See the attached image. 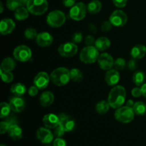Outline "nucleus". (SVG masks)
Returning a JSON list of instances; mask_svg holds the SVG:
<instances>
[{
  "label": "nucleus",
  "instance_id": "19",
  "mask_svg": "<svg viewBox=\"0 0 146 146\" xmlns=\"http://www.w3.org/2000/svg\"><path fill=\"white\" fill-rule=\"evenodd\" d=\"M16 27L14 21L11 19H4L0 23V32L2 35H8L13 32Z\"/></svg>",
  "mask_w": 146,
  "mask_h": 146
},
{
  "label": "nucleus",
  "instance_id": "44",
  "mask_svg": "<svg viewBox=\"0 0 146 146\" xmlns=\"http://www.w3.org/2000/svg\"><path fill=\"white\" fill-rule=\"evenodd\" d=\"M38 88H37L36 86H32L30 87L29 88L28 90V94L31 97H34V96H36L38 94Z\"/></svg>",
  "mask_w": 146,
  "mask_h": 146
},
{
  "label": "nucleus",
  "instance_id": "11",
  "mask_svg": "<svg viewBox=\"0 0 146 146\" xmlns=\"http://www.w3.org/2000/svg\"><path fill=\"white\" fill-rule=\"evenodd\" d=\"M59 117V125L64 128L66 132H71L76 127L75 120L70 115L64 113H61L58 115Z\"/></svg>",
  "mask_w": 146,
  "mask_h": 146
},
{
  "label": "nucleus",
  "instance_id": "25",
  "mask_svg": "<svg viewBox=\"0 0 146 146\" xmlns=\"http://www.w3.org/2000/svg\"><path fill=\"white\" fill-rule=\"evenodd\" d=\"M16 65L17 64H16L15 60L13 59L11 57H7V58H4L1 62L0 69L5 71H11L15 68Z\"/></svg>",
  "mask_w": 146,
  "mask_h": 146
},
{
  "label": "nucleus",
  "instance_id": "46",
  "mask_svg": "<svg viewBox=\"0 0 146 146\" xmlns=\"http://www.w3.org/2000/svg\"><path fill=\"white\" fill-rule=\"evenodd\" d=\"M137 66H138V64L136 62V59L133 58L128 62V68L131 71H134V70L136 69Z\"/></svg>",
  "mask_w": 146,
  "mask_h": 146
},
{
  "label": "nucleus",
  "instance_id": "20",
  "mask_svg": "<svg viewBox=\"0 0 146 146\" xmlns=\"http://www.w3.org/2000/svg\"><path fill=\"white\" fill-rule=\"evenodd\" d=\"M146 54V46L143 44H136L131 51V56L134 59H141Z\"/></svg>",
  "mask_w": 146,
  "mask_h": 146
},
{
  "label": "nucleus",
  "instance_id": "16",
  "mask_svg": "<svg viewBox=\"0 0 146 146\" xmlns=\"http://www.w3.org/2000/svg\"><path fill=\"white\" fill-rule=\"evenodd\" d=\"M53 41H54L53 36L47 31H42V32L38 33L36 38V44L41 47L49 46L52 44Z\"/></svg>",
  "mask_w": 146,
  "mask_h": 146
},
{
  "label": "nucleus",
  "instance_id": "37",
  "mask_svg": "<svg viewBox=\"0 0 146 146\" xmlns=\"http://www.w3.org/2000/svg\"><path fill=\"white\" fill-rule=\"evenodd\" d=\"M66 131H64V128H63L60 125H58V126L56 127V128H54V135L56 138H61V137L64 135Z\"/></svg>",
  "mask_w": 146,
  "mask_h": 146
},
{
  "label": "nucleus",
  "instance_id": "22",
  "mask_svg": "<svg viewBox=\"0 0 146 146\" xmlns=\"http://www.w3.org/2000/svg\"><path fill=\"white\" fill-rule=\"evenodd\" d=\"M94 46L99 51H104L111 46V41L107 37L101 36L96 40Z\"/></svg>",
  "mask_w": 146,
  "mask_h": 146
},
{
  "label": "nucleus",
  "instance_id": "32",
  "mask_svg": "<svg viewBox=\"0 0 146 146\" xmlns=\"http://www.w3.org/2000/svg\"><path fill=\"white\" fill-rule=\"evenodd\" d=\"M133 109L136 115H144L146 113V104L143 101H138L135 103Z\"/></svg>",
  "mask_w": 146,
  "mask_h": 146
},
{
  "label": "nucleus",
  "instance_id": "53",
  "mask_svg": "<svg viewBox=\"0 0 146 146\" xmlns=\"http://www.w3.org/2000/svg\"><path fill=\"white\" fill-rule=\"evenodd\" d=\"M46 146H54V145H51L50 144H46Z\"/></svg>",
  "mask_w": 146,
  "mask_h": 146
},
{
  "label": "nucleus",
  "instance_id": "43",
  "mask_svg": "<svg viewBox=\"0 0 146 146\" xmlns=\"http://www.w3.org/2000/svg\"><path fill=\"white\" fill-rule=\"evenodd\" d=\"M7 119L5 120L7 122H8L10 124V125H16V124H18V121H17V117L14 116V115H9L7 117Z\"/></svg>",
  "mask_w": 146,
  "mask_h": 146
},
{
  "label": "nucleus",
  "instance_id": "39",
  "mask_svg": "<svg viewBox=\"0 0 146 146\" xmlns=\"http://www.w3.org/2000/svg\"><path fill=\"white\" fill-rule=\"evenodd\" d=\"M84 36L83 34L81 32H76L73 34L72 36V42L75 44H79L82 41Z\"/></svg>",
  "mask_w": 146,
  "mask_h": 146
},
{
  "label": "nucleus",
  "instance_id": "14",
  "mask_svg": "<svg viewBox=\"0 0 146 146\" xmlns=\"http://www.w3.org/2000/svg\"><path fill=\"white\" fill-rule=\"evenodd\" d=\"M50 81H51L50 76H48L46 72L41 71V72L38 73L34 77V85L36 86L38 89L42 90L48 86Z\"/></svg>",
  "mask_w": 146,
  "mask_h": 146
},
{
  "label": "nucleus",
  "instance_id": "35",
  "mask_svg": "<svg viewBox=\"0 0 146 146\" xmlns=\"http://www.w3.org/2000/svg\"><path fill=\"white\" fill-rule=\"evenodd\" d=\"M0 74L2 81L5 83H11L14 79V75L11 71H5L0 69Z\"/></svg>",
  "mask_w": 146,
  "mask_h": 146
},
{
  "label": "nucleus",
  "instance_id": "18",
  "mask_svg": "<svg viewBox=\"0 0 146 146\" xmlns=\"http://www.w3.org/2000/svg\"><path fill=\"white\" fill-rule=\"evenodd\" d=\"M43 123L46 128H48L49 129L51 128H55L56 127L59 125V117L58 115L54 113H48L44 115L43 117Z\"/></svg>",
  "mask_w": 146,
  "mask_h": 146
},
{
  "label": "nucleus",
  "instance_id": "3",
  "mask_svg": "<svg viewBox=\"0 0 146 146\" xmlns=\"http://www.w3.org/2000/svg\"><path fill=\"white\" fill-rule=\"evenodd\" d=\"M99 56V51L96 48L95 46H86L81 50L79 58L81 62L91 64L98 61Z\"/></svg>",
  "mask_w": 146,
  "mask_h": 146
},
{
  "label": "nucleus",
  "instance_id": "45",
  "mask_svg": "<svg viewBox=\"0 0 146 146\" xmlns=\"http://www.w3.org/2000/svg\"><path fill=\"white\" fill-rule=\"evenodd\" d=\"M95 41V38L91 35L86 36V37L85 38V44L86 46H94Z\"/></svg>",
  "mask_w": 146,
  "mask_h": 146
},
{
  "label": "nucleus",
  "instance_id": "17",
  "mask_svg": "<svg viewBox=\"0 0 146 146\" xmlns=\"http://www.w3.org/2000/svg\"><path fill=\"white\" fill-rule=\"evenodd\" d=\"M105 81L110 86H115L120 81V74L117 69H111L107 71L105 75Z\"/></svg>",
  "mask_w": 146,
  "mask_h": 146
},
{
  "label": "nucleus",
  "instance_id": "48",
  "mask_svg": "<svg viewBox=\"0 0 146 146\" xmlns=\"http://www.w3.org/2000/svg\"><path fill=\"white\" fill-rule=\"evenodd\" d=\"M63 4L66 7H72L76 4V0H63Z\"/></svg>",
  "mask_w": 146,
  "mask_h": 146
},
{
  "label": "nucleus",
  "instance_id": "5",
  "mask_svg": "<svg viewBox=\"0 0 146 146\" xmlns=\"http://www.w3.org/2000/svg\"><path fill=\"white\" fill-rule=\"evenodd\" d=\"M114 116L118 122L122 123H128L134 119L135 113L133 108L125 106L116 109L114 113Z\"/></svg>",
  "mask_w": 146,
  "mask_h": 146
},
{
  "label": "nucleus",
  "instance_id": "21",
  "mask_svg": "<svg viewBox=\"0 0 146 146\" xmlns=\"http://www.w3.org/2000/svg\"><path fill=\"white\" fill-rule=\"evenodd\" d=\"M54 95L51 91H44L39 97V103L43 107H48L54 103Z\"/></svg>",
  "mask_w": 146,
  "mask_h": 146
},
{
  "label": "nucleus",
  "instance_id": "38",
  "mask_svg": "<svg viewBox=\"0 0 146 146\" xmlns=\"http://www.w3.org/2000/svg\"><path fill=\"white\" fill-rule=\"evenodd\" d=\"M10 124L8 122H7L6 121H1V123H0V133L1 135L6 133L7 132H8Z\"/></svg>",
  "mask_w": 146,
  "mask_h": 146
},
{
  "label": "nucleus",
  "instance_id": "12",
  "mask_svg": "<svg viewBox=\"0 0 146 146\" xmlns=\"http://www.w3.org/2000/svg\"><path fill=\"white\" fill-rule=\"evenodd\" d=\"M98 64L100 68L104 71L111 69L114 66V60L112 56L108 53H103L100 54L98 58Z\"/></svg>",
  "mask_w": 146,
  "mask_h": 146
},
{
  "label": "nucleus",
  "instance_id": "10",
  "mask_svg": "<svg viewBox=\"0 0 146 146\" xmlns=\"http://www.w3.org/2000/svg\"><path fill=\"white\" fill-rule=\"evenodd\" d=\"M109 21L113 27H122L128 21V16L122 10H115L109 17Z\"/></svg>",
  "mask_w": 146,
  "mask_h": 146
},
{
  "label": "nucleus",
  "instance_id": "9",
  "mask_svg": "<svg viewBox=\"0 0 146 146\" xmlns=\"http://www.w3.org/2000/svg\"><path fill=\"white\" fill-rule=\"evenodd\" d=\"M60 56L65 58L74 56L78 52V46L74 42H66L61 44L58 48Z\"/></svg>",
  "mask_w": 146,
  "mask_h": 146
},
{
  "label": "nucleus",
  "instance_id": "24",
  "mask_svg": "<svg viewBox=\"0 0 146 146\" xmlns=\"http://www.w3.org/2000/svg\"><path fill=\"white\" fill-rule=\"evenodd\" d=\"M10 91L14 96L21 97L27 92V87L21 83H17L11 86Z\"/></svg>",
  "mask_w": 146,
  "mask_h": 146
},
{
  "label": "nucleus",
  "instance_id": "28",
  "mask_svg": "<svg viewBox=\"0 0 146 146\" xmlns=\"http://www.w3.org/2000/svg\"><path fill=\"white\" fill-rule=\"evenodd\" d=\"M29 13V11L27 9V7H20L17 10H15L14 17L18 21H23L28 18Z\"/></svg>",
  "mask_w": 146,
  "mask_h": 146
},
{
  "label": "nucleus",
  "instance_id": "49",
  "mask_svg": "<svg viewBox=\"0 0 146 146\" xmlns=\"http://www.w3.org/2000/svg\"><path fill=\"white\" fill-rule=\"evenodd\" d=\"M134 104H135V103L133 102V100H128V101H127L126 102V104H125V106H128V107H129V108H133V106H134Z\"/></svg>",
  "mask_w": 146,
  "mask_h": 146
},
{
  "label": "nucleus",
  "instance_id": "41",
  "mask_svg": "<svg viewBox=\"0 0 146 146\" xmlns=\"http://www.w3.org/2000/svg\"><path fill=\"white\" fill-rule=\"evenodd\" d=\"M54 146H67L66 141L62 138H56L53 142Z\"/></svg>",
  "mask_w": 146,
  "mask_h": 146
},
{
  "label": "nucleus",
  "instance_id": "34",
  "mask_svg": "<svg viewBox=\"0 0 146 146\" xmlns=\"http://www.w3.org/2000/svg\"><path fill=\"white\" fill-rule=\"evenodd\" d=\"M38 36L37 31L34 28H28L24 31V36L27 39L34 40L36 39Z\"/></svg>",
  "mask_w": 146,
  "mask_h": 146
},
{
  "label": "nucleus",
  "instance_id": "50",
  "mask_svg": "<svg viewBox=\"0 0 146 146\" xmlns=\"http://www.w3.org/2000/svg\"><path fill=\"white\" fill-rule=\"evenodd\" d=\"M141 91H142L143 96L146 98V83L143 84V85L141 86Z\"/></svg>",
  "mask_w": 146,
  "mask_h": 146
},
{
  "label": "nucleus",
  "instance_id": "13",
  "mask_svg": "<svg viewBox=\"0 0 146 146\" xmlns=\"http://www.w3.org/2000/svg\"><path fill=\"white\" fill-rule=\"evenodd\" d=\"M37 139L43 144H50L54 140V135L51 133L49 128L41 127L36 131Z\"/></svg>",
  "mask_w": 146,
  "mask_h": 146
},
{
  "label": "nucleus",
  "instance_id": "54",
  "mask_svg": "<svg viewBox=\"0 0 146 146\" xmlns=\"http://www.w3.org/2000/svg\"><path fill=\"white\" fill-rule=\"evenodd\" d=\"M0 146H7V145H4V144H1V145H0Z\"/></svg>",
  "mask_w": 146,
  "mask_h": 146
},
{
  "label": "nucleus",
  "instance_id": "52",
  "mask_svg": "<svg viewBox=\"0 0 146 146\" xmlns=\"http://www.w3.org/2000/svg\"><path fill=\"white\" fill-rule=\"evenodd\" d=\"M0 7H1V9H0V12L2 13L4 11V5H3L2 2H0Z\"/></svg>",
  "mask_w": 146,
  "mask_h": 146
},
{
  "label": "nucleus",
  "instance_id": "30",
  "mask_svg": "<svg viewBox=\"0 0 146 146\" xmlns=\"http://www.w3.org/2000/svg\"><path fill=\"white\" fill-rule=\"evenodd\" d=\"M70 78L71 81L74 82H81L84 78V74L82 71L78 68H71L70 70Z\"/></svg>",
  "mask_w": 146,
  "mask_h": 146
},
{
  "label": "nucleus",
  "instance_id": "42",
  "mask_svg": "<svg viewBox=\"0 0 146 146\" xmlns=\"http://www.w3.org/2000/svg\"><path fill=\"white\" fill-rule=\"evenodd\" d=\"M114 5L118 8H123L126 6L128 0H112Z\"/></svg>",
  "mask_w": 146,
  "mask_h": 146
},
{
  "label": "nucleus",
  "instance_id": "31",
  "mask_svg": "<svg viewBox=\"0 0 146 146\" xmlns=\"http://www.w3.org/2000/svg\"><path fill=\"white\" fill-rule=\"evenodd\" d=\"M110 105L108 101H101L96 105V111L98 114H106L110 108Z\"/></svg>",
  "mask_w": 146,
  "mask_h": 146
},
{
  "label": "nucleus",
  "instance_id": "1",
  "mask_svg": "<svg viewBox=\"0 0 146 146\" xmlns=\"http://www.w3.org/2000/svg\"><path fill=\"white\" fill-rule=\"evenodd\" d=\"M126 98V91L122 86L116 85L110 91L108 102L111 108L118 109L123 106Z\"/></svg>",
  "mask_w": 146,
  "mask_h": 146
},
{
  "label": "nucleus",
  "instance_id": "29",
  "mask_svg": "<svg viewBox=\"0 0 146 146\" xmlns=\"http://www.w3.org/2000/svg\"><path fill=\"white\" fill-rule=\"evenodd\" d=\"M145 74L143 71H137L133 75V81L137 86H141L145 84Z\"/></svg>",
  "mask_w": 146,
  "mask_h": 146
},
{
  "label": "nucleus",
  "instance_id": "2",
  "mask_svg": "<svg viewBox=\"0 0 146 146\" xmlns=\"http://www.w3.org/2000/svg\"><path fill=\"white\" fill-rule=\"evenodd\" d=\"M50 79L51 82L57 86H66L71 80L70 70L65 67L56 68L50 74Z\"/></svg>",
  "mask_w": 146,
  "mask_h": 146
},
{
  "label": "nucleus",
  "instance_id": "33",
  "mask_svg": "<svg viewBox=\"0 0 146 146\" xmlns=\"http://www.w3.org/2000/svg\"><path fill=\"white\" fill-rule=\"evenodd\" d=\"M11 109L10 107L9 104L6 102L1 103V113H0V118H7L8 115H10Z\"/></svg>",
  "mask_w": 146,
  "mask_h": 146
},
{
  "label": "nucleus",
  "instance_id": "23",
  "mask_svg": "<svg viewBox=\"0 0 146 146\" xmlns=\"http://www.w3.org/2000/svg\"><path fill=\"white\" fill-rule=\"evenodd\" d=\"M8 134L10 138H12L13 140H20L23 136V131L21 127L18 124L16 125H10V128L8 131Z\"/></svg>",
  "mask_w": 146,
  "mask_h": 146
},
{
  "label": "nucleus",
  "instance_id": "7",
  "mask_svg": "<svg viewBox=\"0 0 146 146\" xmlns=\"http://www.w3.org/2000/svg\"><path fill=\"white\" fill-rule=\"evenodd\" d=\"M14 58L20 62H27L29 61L32 56L31 48L26 45H20L16 47L13 52Z\"/></svg>",
  "mask_w": 146,
  "mask_h": 146
},
{
  "label": "nucleus",
  "instance_id": "26",
  "mask_svg": "<svg viewBox=\"0 0 146 146\" xmlns=\"http://www.w3.org/2000/svg\"><path fill=\"white\" fill-rule=\"evenodd\" d=\"M102 9V4L99 0H92L87 5V11L91 14H98Z\"/></svg>",
  "mask_w": 146,
  "mask_h": 146
},
{
  "label": "nucleus",
  "instance_id": "6",
  "mask_svg": "<svg viewBox=\"0 0 146 146\" xmlns=\"http://www.w3.org/2000/svg\"><path fill=\"white\" fill-rule=\"evenodd\" d=\"M66 21V15L60 10H54L47 15L46 22L53 28H59Z\"/></svg>",
  "mask_w": 146,
  "mask_h": 146
},
{
  "label": "nucleus",
  "instance_id": "55",
  "mask_svg": "<svg viewBox=\"0 0 146 146\" xmlns=\"http://www.w3.org/2000/svg\"><path fill=\"white\" fill-rule=\"evenodd\" d=\"M27 1H28V0H27Z\"/></svg>",
  "mask_w": 146,
  "mask_h": 146
},
{
  "label": "nucleus",
  "instance_id": "47",
  "mask_svg": "<svg viewBox=\"0 0 146 146\" xmlns=\"http://www.w3.org/2000/svg\"><path fill=\"white\" fill-rule=\"evenodd\" d=\"M131 94L133 97H135V98H138V97L141 96H143L142 91H141V88H139V87H135V88H133L132 91H131Z\"/></svg>",
  "mask_w": 146,
  "mask_h": 146
},
{
  "label": "nucleus",
  "instance_id": "4",
  "mask_svg": "<svg viewBox=\"0 0 146 146\" xmlns=\"http://www.w3.org/2000/svg\"><path fill=\"white\" fill-rule=\"evenodd\" d=\"M27 8L29 13L39 16L44 14L48 10V4L46 0H28Z\"/></svg>",
  "mask_w": 146,
  "mask_h": 146
},
{
  "label": "nucleus",
  "instance_id": "15",
  "mask_svg": "<svg viewBox=\"0 0 146 146\" xmlns=\"http://www.w3.org/2000/svg\"><path fill=\"white\" fill-rule=\"evenodd\" d=\"M9 105L11 111L15 113H20L24 110L26 107V102L24 98L20 96L11 97L9 99Z\"/></svg>",
  "mask_w": 146,
  "mask_h": 146
},
{
  "label": "nucleus",
  "instance_id": "36",
  "mask_svg": "<svg viewBox=\"0 0 146 146\" xmlns=\"http://www.w3.org/2000/svg\"><path fill=\"white\" fill-rule=\"evenodd\" d=\"M125 65H126L125 60L123 58H118L114 61V66H115V69H117L118 71L123 70L125 67Z\"/></svg>",
  "mask_w": 146,
  "mask_h": 146
},
{
  "label": "nucleus",
  "instance_id": "8",
  "mask_svg": "<svg viewBox=\"0 0 146 146\" xmlns=\"http://www.w3.org/2000/svg\"><path fill=\"white\" fill-rule=\"evenodd\" d=\"M87 12V7L83 2L76 3L69 11V17L75 21H81L85 18Z\"/></svg>",
  "mask_w": 146,
  "mask_h": 146
},
{
  "label": "nucleus",
  "instance_id": "51",
  "mask_svg": "<svg viewBox=\"0 0 146 146\" xmlns=\"http://www.w3.org/2000/svg\"><path fill=\"white\" fill-rule=\"evenodd\" d=\"M89 29H90V31H91V32H93V33H96V31H97L96 27V26L94 25V24H90V25H89Z\"/></svg>",
  "mask_w": 146,
  "mask_h": 146
},
{
  "label": "nucleus",
  "instance_id": "40",
  "mask_svg": "<svg viewBox=\"0 0 146 146\" xmlns=\"http://www.w3.org/2000/svg\"><path fill=\"white\" fill-rule=\"evenodd\" d=\"M113 27V24H111V21H110L109 20H108V21H105L104 22H103L102 25H101V30H102L103 31L106 32V31H111Z\"/></svg>",
  "mask_w": 146,
  "mask_h": 146
},
{
  "label": "nucleus",
  "instance_id": "27",
  "mask_svg": "<svg viewBox=\"0 0 146 146\" xmlns=\"http://www.w3.org/2000/svg\"><path fill=\"white\" fill-rule=\"evenodd\" d=\"M27 0H7V7L11 11H15L20 7H27Z\"/></svg>",
  "mask_w": 146,
  "mask_h": 146
}]
</instances>
